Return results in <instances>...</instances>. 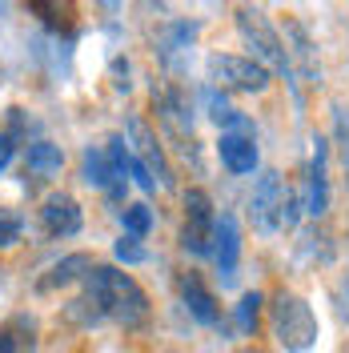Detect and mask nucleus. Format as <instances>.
I'll use <instances>...</instances> for the list:
<instances>
[{
  "label": "nucleus",
  "instance_id": "1",
  "mask_svg": "<svg viewBox=\"0 0 349 353\" xmlns=\"http://www.w3.org/2000/svg\"><path fill=\"white\" fill-rule=\"evenodd\" d=\"M81 289L101 305L105 321L121 325L125 333L149 330V321H153V301H149V293L141 289V281H137L132 273L117 269V265H92V273L85 277Z\"/></svg>",
  "mask_w": 349,
  "mask_h": 353
},
{
  "label": "nucleus",
  "instance_id": "2",
  "mask_svg": "<svg viewBox=\"0 0 349 353\" xmlns=\"http://www.w3.org/2000/svg\"><path fill=\"white\" fill-rule=\"evenodd\" d=\"M265 313H269V330L277 337V345L285 353H309L321 337V325H317V313L301 293L293 289H273L265 297Z\"/></svg>",
  "mask_w": 349,
  "mask_h": 353
},
{
  "label": "nucleus",
  "instance_id": "3",
  "mask_svg": "<svg viewBox=\"0 0 349 353\" xmlns=\"http://www.w3.org/2000/svg\"><path fill=\"white\" fill-rule=\"evenodd\" d=\"M205 81L221 92H249V97H261L273 85V72L253 61V57H241V52H213L205 61Z\"/></svg>",
  "mask_w": 349,
  "mask_h": 353
},
{
  "label": "nucleus",
  "instance_id": "4",
  "mask_svg": "<svg viewBox=\"0 0 349 353\" xmlns=\"http://www.w3.org/2000/svg\"><path fill=\"white\" fill-rule=\"evenodd\" d=\"M233 21H237L241 41L249 44V48H253V52H249L253 61H261V65L269 68L273 77H285V72L293 68V65H289V52H285L281 32L273 28V21L265 17L261 8H253V4H241Z\"/></svg>",
  "mask_w": 349,
  "mask_h": 353
},
{
  "label": "nucleus",
  "instance_id": "5",
  "mask_svg": "<svg viewBox=\"0 0 349 353\" xmlns=\"http://www.w3.org/2000/svg\"><path fill=\"white\" fill-rule=\"evenodd\" d=\"M285 189H289V181H285L277 169H261V173H257V181H253V193H249V201H245V213H249L253 233H261V237L281 233Z\"/></svg>",
  "mask_w": 349,
  "mask_h": 353
},
{
  "label": "nucleus",
  "instance_id": "6",
  "mask_svg": "<svg viewBox=\"0 0 349 353\" xmlns=\"http://www.w3.org/2000/svg\"><path fill=\"white\" fill-rule=\"evenodd\" d=\"M125 141L132 145V157L149 165V173L157 176L161 189H177V173H173V165H169L165 141H161V132H157L141 112H129V117H125Z\"/></svg>",
  "mask_w": 349,
  "mask_h": 353
},
{
  "label": "nucleus",
  "instance_id": "7",
  "mask_svg": "<svg viewBox=\"0 0 349 353\" xmlns=\"http://www.w3.org/2000/svg\"><path fill=\"white\" fill-rule=\"evenodd\" d=\"M177 293H181V305H185V313L193 317L197 325H205V330H217L221 337H229V333H233L229 317L221 313L217 293L205 285V277H201L197 269H189V273H181V277H177Z\"/></svg>",
  "mask_w": 349,
  "mask_h": 353
},
{
  "label": "nucleus",
  "instance_id": "8",
  "mask_svg": "<svg viewBox=\"0 0 349 353\" xmlns=\"http://www.w3.org/2000/svg\"><path fill=\"white\" fill-rule=\"evenodd\" d=\"M281 41H285V52H289V65L297 72V81L309 88H321V61H317V44H313L306 24L297 17H285Z\"/></svg>",
  "mask_w": 349,
  "mask_h": 353
},
{
  "label": "nucleus",
  "instance_id": "9",
  "mask_svg": "<svg viewBox=\"0 0 349 353\" xmlns=\"http://www.w3.org/2000/svg\"><path fill=\"white\" fill-rule=\"evenodd\" d=\"M209 257L217 265V277L221 285H233L237 281V265H241V225L237 213L221 209L217 225H213V241H209Z\"/></svg>",
  "mask_w": 349,
  "mask_h": 353
},
{
  "label": "nucleus",
  "instance_id": "10",
  "mask_svg": "<svg viewBox=\"0 0 349 353\" xmlns=\"http://www.w3.org/2000/svg\"><path fill=\"white\" fill-rule=\"evenodd\" d=\"M37 213H41V229L48 241H68L85 229V213H81L72 193H48Z\"/></svg>",
  "mask_w": 349,
  "mask_h": 353
},
{
  "label": "nucleus",
  "instance_id": "11",
  "mask_svg": "<svg viewBox=\"0 0 349 353\" xmlns=\"http://www.w3.org/2000/svg\"><path fill=\"white\" fill-rule=\"evenodd\" d=\"M217 161L229 176H253L261 165L257 153V137H241V132H221L217 137Z\"/></svg>",
  "mask_w": 349,
  "mask_h": 353
},
{
  "label": "nucleus",
  "instance_id": "12",
  "mask_svg": "<svg viewBox=\"0 0 349 353\" xmlns=\"http://www.w3.org/2000/svg\"><path fill=\"white\" fill-rule=\"evenodd\" d=\"M197 32H201V24L185 21V17H173V21H165L161 28H157L153 32V52L165 61V68H177V57H185V52L193 48Z\"/></svg>",
  "mask_w": 349,
  "mask_h": 353
},
{
  "label": "nucleus",
  "instance_id": "13",
  "mask_svg": "<svg viewBox=\"0 0 349 353\" xmlns=\"http://www.w3.org/2000/svg\"><path fill=\"white\" fill-rule=\"evenodd\" d=\"M92 253H68L61 257L57 265H48V273L37 277V293H57V289H68V285H85V277L92 273Z\"/></svg>",
  "mask_w": 349,
  "mask_h": 353
},
{
  "label": "nucleus",
  "instance_id": "14",
  "mask_svg": "<svg viewBox=\"0 0 349 353\" xmlns=\"http://www.w3.org/2000/svg\"><path fill=\"white\" fill-rule=\"evenodd\" d=\"M261 317H265V293L261 289H245L237 297V305H233V317H229L233 337H257Z\"/></svg>",
  "mask_w": 349,
  "mask_h": 353
},
{
  "label": "nucleus",
  "instance_id": "15",
  "mask_svg": "<svg viewBox=\"0 0 349 353\" xmlns=\"http://www.w3.org/2000/svg\"><path fill=\"white\" fill-rule=\"evenodd\" d=\"M65 169V149L52 145V141H28L24 145V173L32 176H57Z\"/></svg>",
  "mask_w": 349,
  "mask_h": 353
},
{
  "label": "nucleus",
  "instance_id": "16",
  "mask_svg": "<svg viewBox=\"0 0 349 353\" xmlns=\"http://www.w3.org/2000/svg\"><path fill=\"white\" fill-rule=\"evenodd\" d=\"M181 201H185V225L197 229V233H213V225H217V205L209 197V189L193 185V189H185Z\"/></svg>",
  "mask_w": 349,
  "mask_h": 353
},
{
  "label": "nucleus",
  "instance_id": "17",
  "mask_svg": "<svg viewBox=\"0 0 349 353\" xmlns=\"http://www.w3.org/2000/svg\"><path fill=\"white\" fill-rule=\"evenodd\" d=\"M81 181L88 189H101V193L117 181L109 157H105V145H85V153H81Z\"/></svg>",
  "mask_w": 349,
  "mask_h": 353
},
{
  "label": "nucleus",
  "instance_id": "18",
  "mask_svg": "<svg viewBox=\"0 0 349 353\" xmlns=\"http://www.w3.org/2000/svg\"><path fill=\"white\" fill-rule=\"evenodd\" d=\"M329 137H333V149H337V161L346 169V185H349V105L346 101L329 105Z\"/></svg>",
  "mask_w": 349,
  "mask_h": 353
},
{
  "label": "nucleus",
  "instance_id": "19",
  "mask_svg": "<svg viewBox=\"0 0 349 353\" xmlns=\"http://www.w3.org/2000/svg\"><path fill=\"white\" fill-rule=\"evenodd\" d=\"M65 321L72 325V330H97V325H105V313H101V305L81 289V293L65 305Z\"/></svg>",
  "mask_w": 349,
  "mask_h": 353
},
{
  "label": "nucleus",
  "instance_id": "20",
  "mask_svg": "<svg viewBox=\"0 0 349 353\" xmlns=\"http://www.w3.org/2000/svg\"><path fill=\"white\" fill-rule=\"evenodd\" d=\"M157 225V213L145 205V201H132L121 209V229H125V237H137V241H145L149 233H153Z\"/></svg>",
  "mask_w": 349,
  "mask_h": 353
},
{
  "label": "nucleus",
  "instance_id": "21",
  "mask_svg": "<svg viewBox=\"0 0 349 353\" xmlns=\"http://www.w3.org/2000/svg\"><path fill=\"white\" fill-rule=\"evenodd\" d=\"M0 330L17 341V350H24V353L37 350V317H32V313H12L8 325H0Z\"/></svg>",
  "mask_w": 349,
  "mask_h": 353
},
{
  "label": "nucleus",
  "instance_id": "22",
  "mask_svg": "<svg viewBox=\"0 0 349 353\" xmlns=\"http://www.w3.org/2000/svg\"><path fill=\"white\" fill-rule=\"evenodd\" d=\"M21 237H24V213L12 209V205H0V253L21 245Z\"/></svg>",
  "mask_w": 349,
  "mask_h": 353
},
{
  "label": "nucleus",
  "instance_id": "23",
  "mask_svg": "<svg viewBox=\"0 0 349 353\" xmlns=\"http://www.w3.org/2000/svg\"><path fill=\"white\" fill-rule=\"evenodd\" d=\"M301 217H306V201H301V189H297V185H289V189H285V205H281V229H285V233H297Z\"/></svg>",
  "mask_w": 349,
  "mask_h": 353
},
{
  "label": "nucleus",
  "instance_id": "24",
  "mask_svg": "<svg viewBox=\"0 0 349 353\" xmlns=\"http://www.w3.org/2000/svg\"><path fill=\"white\" fill-rule=\"evenodd\" d=\"M112 257H117V265L132 269V265H145V261H149V249L137 241V237H125V233H121V241L112 245Z\"/></svg>",
  "mask_w": 349,
  "mask_h": 353
},
{
  "label": "nucleus",
  "instance_id": "25",
  "mask_svg": "<svg viewBox=\"0 0 349 353\" xmlns=\"http://www.w3.org/2000/svg\"><path fill=\"white\" fill-rule=\"evenodd\" d=\"M129 181L141 189V193H157V176L149 173V165L137 161V157H132V165H129Z\"/></svg>",
  "mask_w": 349,
  "mask_h": 353
},
{
  "label": "nucleus",
  "instance_id": "26",
  "mask_svg": "<svg viewBox=\"0 0 349 353\" xmlns=\"http://www.w3.org/2000/svg\"><path fill=\"white\" fill-rule=\"evenodd\" d=\"M8 137H12V141H24V137H28V112L24 109H8Z\"/></svg>",
  "mask_w": 349,
  "mask_h": 353
},
{
  "label": "nucleus",
  "instance_id": "27",
  "mask_svg": "<svg viewBox=\"0 0 349 353\" xmlns=\"http://www.w3.org/2000/svg\"><path fill=\"white\" fill-rule=\"evenodd\" d=\"M109 72H112V85L121 88V92H129V61L125 57H112V65H109Z\"/></svg>",
  "mask_w": 349,
  "mask_h": 353
},
{
  "label": "nucleus",
  "instance_id": "28",
  "mask_svg": "<svg viewBox=\"0 0 349 353\" xmlns=\"http://www.w3.org/2000/svg\"><path fill=\"white\" fill-rule=\"evenodd\" d=\"M12 157H17V141H12L8 132L0 129V173H4L8 165H12Z\"/></svg>",
  "mask_w": 349,
  "mask_h": 353
},
{
  "label": "nucleus",
  "instance_id": "29",
  "mask_svg": "<svg viewBox=\"0 0 349 353\" xmlns=\"http://www.w3.org/2000/svg\"><path fill=\"white\" fill-rule=\"evenodd\" d=\"M125 193H129V181H112L109 189H105V197H109L112 205H121V201H125Z\"/></svg>",
  "mask_w": 349,
  "mask_h": 353
},
{
  "label": "nucleus",
  "instance_id": "30",
  "mask_svg": "<svg viewBox=\"0 0 349 353\" xmlns=\"http://www.w3.org/2000/svg\"><path fill=\"white\" fill-rule=\"evenodd\" d=\"M337 301H341V313L349 317V273H346V281H341V289H337Z\"/></svg>",
  "mask_w": 349,
  "mask_h": 353
},
{
  "label": "nucleus",
  "instance_id": "31",
  "mask_svg": "<svg viewBox=\"0 0 349 353\" xmlns=\"http://www.w3.org/2000/svg\"><path fill=\"white\" fill-rule=\"evenodd\" d=\"M0 353H21V350H17V341H12L4 330H0Z\"/></svg>",
  "mask_w": 349,
  "mask_h": 353
},
{
  "label": "nucleus",
  "instance_id": "32",
  "mask_svg": "<svg viewBox=\"0 0 349 353\" xmlns=\"http://www.w3.org/2000/svg\"><path fill=\"white\" fill-rule=\"evenodd\" d=\"M249 353H265V350H249Z\"/></svg>",
  "mask_w": 349,
  "mask_h": 353
}]
</instances>
